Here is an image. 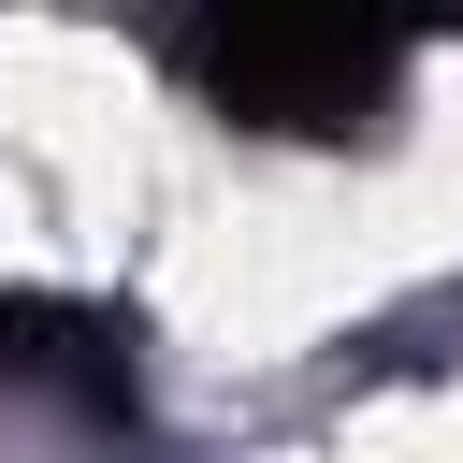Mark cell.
Instances as JSON below:
<instances>
[{
	"label": "cell",
	"mask_w": 463,
	"mask_h": 463,
	"mask_svg": "<svg viewBox=\"0 0 463 463\" xmlns=\"http://www.w3.org/2000/svg\"><path fill=\"white\" fill-rule=\"evenodd\" d=\"M174 72L203 87L217 130H260V145H347L391 116L405 87V43L391 29H347V14H217L174 43Z\"/></svg>",
	"instance_id": "cell-1"
},
{
	"label": "cell",
	"mask_w": 463,
	"mask_h": 463,
	"mask_svg": "<svg viewBox=\"0 0 463 463\" xmlns=\"http://www.w3.org/2000/svg\"><path fill=\"white\" fill-rule=\"evenodd\" d=\"M0 376L14 391H72V405H130V333L43 289H0Z\"/></svg>",
	"instance_id": "cell-2"
}]
</instances>
